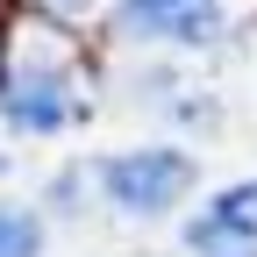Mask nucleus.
<instances>
[{
    "label": "nucleus",
    "instance_id": "obj_4",
    "mask_svg": "<svg viewBox=\"0 0 257 257\" xmlns=\"http://www.w3.org/2000/svg\"><path fill=\"white\" fill-rule=\"evenodd\" d=\"M0 107H8V128L50 136V128L72 121V79H64L57 64H36V72H22V79L0 86Z\"/></svg>",
    "mask_w": 257,
    "mask_h": 257
},
{
    "label": "nucleus",
    "instance_id": "obj_6",
    "mask_svg": "<svg viewBox=\"0 0 257 257\" xmlns=\"http://www.w3.org/2000/svg\"><path fill=\"white\" fill-rule=\"evenodd\" d=\"M50 8H57V15H79V8H93V0H50Z\"/></svg>",
    "mask_w": 257,
    "mask_h": 257
},
{
    "label": "nucleus",
    "instance_id": "obj_2",
    "mask_svg": "<svg viewBox=\"0 0 257 257\" xmlns=\"http://www.w3.org/2000/svg\"><path fill=\"white\" fill-rule=\"evenodd\" d=\"M121 36H136V43H214L221 0H121Z\"/></svg>",
    "mask_w": 257,
    "mask_h": 257
},
{
    "label": "nucleus",
    "instance_id": "obj_3",
    "mask_svg": "<svg viewBox=\"0 0 257 257\" xmlns=\"http://www.w3.org/2000/svg\"><path fill=\"white\" fill-rule=\"evenodd\" d=\"M193 257H257V186H229L214 207L186 221Z\"/></svg>",
    "mask_w": 257,
    "mask_h": 257
},
{
    "label": "nucleus",
    "instance_id": "obj_1",
    "mask_svg": "<svg viewBox=\"0 0 257 257\" xmlns=\"http://www.w3.org/2000/svg\"><path fill=\"white\" fill-rule=\"evenodd\" d=\"M100 186L121 214H172L193 186V157L165 150V143H143V150H121L100 165Z\"/></svg>",
    "mask_w": 257,
    "mask_h": 257
},
{
    "label": "nucleus",
    "instance_id": "obj_5",
    "mask_svg": "<svg viewBox=\"0 0 257 257\" xmlns=\"http://www.w3.org/2000/svg\"><path fill=\"white\" fill-rule=\"evenodd\" d=\"M0 257H43V221L15 200H0Z\"/></svg>",
    "mask_w": 257,
    "mask_h": 257
},
{
    "label": "nucleus",
    "instance_id": "obj_7",
    "mask_svg": "<svg viewBox=\"0 0 257 257\" xmlns=\"http://www.w3.org/2000/svg\"><path fill=\"white\" fill-rule=\"evenodd\" d=\"M0 86H8V29H0Z\"/></svg>",
    "mask_w": 257,
    "mask_h": 257
}]
</instances>
